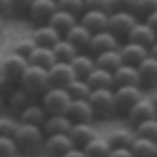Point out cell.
I'll use <instances>...</instances> for the list:
<instances>
[{"label": "cell", "instance_id": "f1b7e54d", "mask_svg": "<svg viewBox=\"0 0 157 157\" xmlns=\"http://www.w3.org/2000/svg\"><path fill=\"white\" fill-rule=\"evenodd\" d=\"M84 80H86V84L90 86V90H97V88H109V90H113V78L105 69H97L94 67Z\"/></svg>", "mask_w": 157, "mask_h": 157}, {"label": "cell", "instance_id": "7dc6e473", "mask_svg": "<svg viewBox=\"0 0 157 157\" xmlns=\"http://www.w3.org/2000/svg\"><path fill=\"white\" fill-rule=\"evenodd\" d=\"M63 157H86V155H84V151H82V149H78V147H71V149H69V151H67V153H65Z\"/></svg>", "mask_w": 157, "mask_h": 157}, {"label": "cell", "instance_id": "9c48e42d", "mask_svg": "<svg viewBox=\"0 0 157 157\" xmlns=\"http://www.w3.org/2000/svg\"><path fill=\"white\" fill-rule=\"evenodd\" d=\"M65 115L69 117L71 124H92L94 121L92 107H90V103L86 98H71Z\"/></svg>", "mask_w": 157, "mask_h": 157}, {"label": "cell", "instance_id": "7402d4cb", "mask_svg": "<svg viewBox=\"0 0 157 157\" xmlns=\"http://www.w3.org/2000/svg\"><path fill=\"white\" fill-rule=\"evenodd\" d=\"M32 40H34L36 46L52 48V46L61 40V36L50 27V25H36V29H34V34H32Z\"/></svg>", "mask_w": 157, "mask_h": 157}, {"label": "cell", "instance_id": "f6af8a7d", "mask_svg": "<svg viewBox=\"0 0 157 157\" xmlns=\"http://www.w3.org/2000/svg\"><path fill=\"white\" fill-rule=\"evenodd\" d=\"M13 90H15V84H13V82H9L6 78H2V75H0V97L6 98Z\"/></svg>", "mask_w": 157, "mask_h": 157}, {"label": "cell", "instance_id": "30bf717a", "mask_svg": "<svg viewBox=\"0 0 157 157\" xmlns=\"http://www.w3.org/2000/svg\"><path fill=\"white\" fill-rule=\"evenodd\" d=\"M25 67H27V59L13 52V55H9V57L2 59V63H0V75L6 78L13 84H17L19 78H21V73L25 71Z\"/></svg>", "mask_w": 157, "mask_h": 157}, {"label": "cell", "instance_id": "d590c367", "mask_svg": "<svg viewBox=\"0 0 157 157\" xmlns=\"http://www.w3.org/2000/svg\"><path fill=\"white\" fill-rule=\"evenodd\" d=\"M134 134H130L128 130H113V132L107 136L109 147H130Z\"/></svg>", "mask_w": 157, "mask_h": 157}, {"label": "cell", "instance_id": "4316f807", "mask_svg": "<svg viewBox=\"0 0 157 157\" xmlns=\"http://www.w3.org/2000/svg\"><path fill=\"white\" fill-rule=\"evenodd\" d=\"M25 59H27V65L48 69L50 65L55 63V55H52V50H50V48H44V46H34V50H32Z\"/></svg>", "mask_w": 157, "mask_h": 157}, {"label": "cell", "instance_id": "cb8c5ba5", "mask_svg": "<svg viewBox=\"0 0 157 157\" xmlns=\"http://www.w3.org/2000/svg\"><path fill=\"white\" fill-rule=\"evenodd\" d=\"M111 78H113V88H120V86H138L136 67H132V65H124L121 63L120 67L111 73Z\"/></svg>", "mask_w": 157, "mask_h": 157}, {"label": "cell", "instance_id": "5b68a950", "mask_svg": "<svg viewBox=\"0 0 157 157\" xmlns=\"http://www.w3.org/2000/svg\"><path fill=\"white\" fill-rule=\"evenodd\" d=\"M136 21L138 19L128 11H111L107 15V32L113 34L117 40H121V38L126 40V36L130 34V29L136 25Z\"/></svg>", "mask_w": 157, "mask_h": 157}, {"label": "cell", "instance_id": "ac0fdd59", "mask_svg": "<svg viewBox=\"0 0 157 157\" xmlns=\"http://www.w3.org/2000/svg\"><path fill=\"white\" fill-rule=\"evenodd\" d=\"M67 136H69V140H71L73 147L82 149L88 140H92V138L97 136V130L92 128V124H71Z\"/></svg>", "mask_w": 157, "mask_h": 157}, {"label": "cell", "instance_id": "8992f818", "mask_svg": "<svg viewBox=\"0 0 157 157\" xmlns=\"http://www.w3.org/2000/svg\"><path fill=\"white\" fill-rule=\"evenodd\" d=\"M140 97H145L140 86H120V88H113L115 115H124V117H126V113L132 109V105Z\"/></svg>", "mask_w": 157, "mask_h": 157}, {"label": "cell", "instance_id": "603a6c76", "mask_svg": "<svg viewBox=\"0 0 157 157\" xmlns=\"http://www.w3.org/2000/svg\"><path fill=\"white\" fill-rule=\"evenodd\" d=\"M75 23H78V17H73L71 13H65V11H61V9H57V11L52 13V17L48 19L46 25H50V27L63 38V34H65L69 27H73Z\"/></svg>", "mask_w": 157, "mask_h": 157}, {"label": "cell", "instance_id": "3957f363", "mask_svg": "<svg viewBox=\"0 0 157 157\" xmlns=\"http://www.w3.org/2000/svg\"><path fill=\"white\" fill-rule=\"evenodd\" d=\"M69 94L65 88H55L50 86L48 90L40 97V107L44 109L46 115H65V111L69 107Z\"/></svg>", "mask_w": 157, "mask_h": 157}, {"label": "cell", "instance_id": "ba28073f", "mask_svg": "<svg viewBox=\"0 0 157 157\" xmlns=\"http://www.w3.org/2000/svg\"><path fill=\"white\" fill-rule=\"evenodd\" d=\"M117 48H120V40L113 36V34H109L107 29L92 34L88 46H86L88 55H92V57H97L101 52H107V50H117Z\"/></svg>", "mask_w": 157, "mask_h": 157}, {"label": "cell", "instance_id": "2e32d148", "mask_svg": "<svg viewBox=\"0 0 157 157\" xmlns=\"http://www.w3.org/2000/svg\"><path fill=\"white\" fill-rule=\"evenodd\" d=\"M136 75H138V86L140 88H155L157 82V59L147 57L143 63L136 65Z\"/></svg>", "mask_w": 157, "mask_h": 157}, {"label": "cell", "instance_id": "d6a6232c", "mask_svg": "<svg viewBox=\"0 0 157 157\" xmlns=\"http://www.w3.org/2000/svg\"><path fill=\"white\" fill-rule=\"evenodd\" d=\"M65 90H67L69 98H88V94H90V86L86 84V80H82V78H73Z\"/></svg>", "mask_w": 157, "mask_h": 157}, {"label": "cell", "instance_id": "4fadbf2b", "mask_svg": "<svg viewBox=\"0 0 157 157\" xmlns=\"http://www.w3.org/2000/svg\"><path fill=\"white\" fill-rule=\"evenodd\" d=\"M46 73H48V84L55 88H67V84L75 78L71 71V65L63 63V61H55L46 69Z\"/></svg>", "mask_w": 157, "mask_h": 157}, {"label": "cell", "instance_id": "6da1fadb", "mask_svg": "<svg viewBox=\"0 0 157 157\" xmlns=\"http://www.w3.org/2000/svg\"><path fill=\"white\" fill-rule=\"evenodd\" d=\"M13 143L17 149V155L23 157H36L42 153L44 145V132L40 126H29V124H17L13 132Z\"/></svg>", "mask_w": 157, "mask_h": 157}, {"label": "cell", "instance_id": "681fc988", "mask_svg": "<svg viewBox=\"0 0 157 157\" xmlns=\"http://www.w3.org/2000/svg\"><path fill=\"white\" fill-rule=\"evenodd\" d=\"M0 113H4V98L0 97Z\"/></svg>", "mask_w": 157, "mask_h": 157}, {"label": "cell", "instance_id": "4dcf8cb0", "mask_svg": "<svg viewBox=\"0 0 157 157\" xmlns=\"http://www.w3.org/2000/svg\"><path fill=\"white\" fill-rule=\"evenodd\" d=\"M109 143L107 138H103V136H94L92 140H88L84 147H82V151H84L86 157H107L109 153Z\"/></svg>", "mask_w": 157, "mask_h": 157}, {"label": "cell", "instance_id": "60d3db41", "mask_svg": "<svg viewBox=\"0 0 157 157\" xmlns=\"http://www.w3.org/2000/svg\"><path fill=\"white\" fill-rule=\"evenodd\" d=\"M0 157H19L11 136H0Z\"/></svg>", "mask_w": 157, "mask_h": 157}, {"label": "cell", "instance_id": "ee69618b", "mask_svg": "<svg viewBox=\"0 0 157 157\" xmlns=\"http://www.w3.org/2000/svg\"><path fill=\"white\" fill-rule=\"evenodd\" d=\"M107 157H134V155H132V151H130L128 147H111Z\"/></svg>", "mask_w": 157, "mask_h": 157}, {"label": "cell", "instance_id": "e0dca14e", "mask_svg": "<svg viewBox=\"0 0 157 157\" xmlns=\"http://www.w3.org/2000/svg\"><path fill=\"white\" fill-rule=\"evenodd\" d=\"M78 23L84 25L90 34H97V32H103L107 29V13L101 11H88L86 9L80 17H78Z\"/></svg>", "mask_w": 157, "mask_h": 157}, {"label": "cell", "instance_id": "b9f144b4", "mask_svg": "<svg viewBox=\"0 0 157 157\" xmlns=\"http://www.w3.org/2000/svg\"><path fill=\"white\" fill-rule=\"evenodd\" d=\"M34 46H36V44H34V40H32V38H29V40H21V42H17V44H15L13 52H15V55H19V57H27V55L34 50Z\"/></svg>", "mask_w": 157, "mask_h": 157}, {"label": "cell", "instance_id": "bcb514c9", "mask_svg": "<svg viewBox=\"0 0 157 157\" xmlns=\"http://www.w3.org/2000/svg\"><path fill=\"white\" fill-rule=\"evenodd\" d=\"M143 23L149 25L151 29H155V32H157V11H155V13H151V15H147L145 19H143Z\"/></svg>", "mask_w": 157, "mask_h": 157}, {"label": "cell", "instance_id": "d4e9b609", "mask_svg": "<svg viewBox=\"0 0 157 157\" xmlns=\"http://www.w3.org/2000/svg\"><path fill=\"white\" fill-rule=\"evenodd\" d=\"M69 65H71L73 75L84 80L86 75L94 69V57H92V55H88V52H78V55L69 61Z\"/></svg>", "mask_w": 157, "mask_h": 157}, {"label": "cell", "instance_id": "8d00e7d4", "mask_svg": "<svg viewBox=\"0 0 157 157\" xmlns=\"http://www.w3.org/2000/svg\"><path fill=\"white\" fill-rule=\"evenodd\" d=\"M57 9H61L65 13H71L73 17H80L86 11L84 0H57Z\"/></svg>", "mask_w": 157, "mask_h": 157}, {"label": "cell", "instance_id": "83f0119b", "mask_svg": "<svg viewBox=\"0 0 157 157\" xmlns=\"http://www.w3.org/2000/svg\"><path fill=\"white\" fill-rule=\"evenodd\" d=\"M134 157H155L157 155V143L151 138H140V136H134L130 147Z\"/></svg>", "mask_w": 157, "mask_h": 157}, {"label": "cell", "instance_id": "484cf974", "mask_svg": "<svg viewBox=\"0 0 157 157\" xmlns=\"http://www.w3.org/2000/svg\"><path fill=\"white\" fill-rule=\"evenodd\" d=\"M19 124H29V126H42L44 124V120L48 117L46 113H44V109L40 107V103H32L29 107H25L19 115Z\"/></svg>", "mask_w": 157, "mask_h": 157}, {"label": "cell", "instance_id": "836d02e7", "mask_svg": "<svg viewBox=\"0 0 157 157\" xmlns=\"http://www.w3.org/2000/svg\"><path fill=\"white\" fill-rule=\"evenodd\" d=\"M157 11V0H136L132 6V15L140 21V19H145L147 15H151V13Z\"/></svg>", "mask_w": 157, "mask_h": 157}, {"label": "cell", "instance_id": "7c38bea8", "mask_svg": "<svg viewBox=\"0 0 157 157\" xmlns=\"http://www.w3.org/2000/svg\"><path fill=\"white\" fill-rule=\"evenodd\" d=\"M71 140L67 134H52L44 136V145H42V155L44 157H63L71 149Z\"/></svg>", "mask_w": 157, "mask_h": 157}, {"label": "cell", "instance_id": "8fae6325", "mask_svg": "<svg viewBox=\"0 0 157 157\" xmlns=\"http://www.w3.org/2000/svg\"><path fill=\"white\" fill-rule=\"evenodd\" d=\"M55 11H57V0H34L27 11V19L34 25H46Z\"/></svg>", "mask_w": 157, "mask_h": 157}, {"label": "cell", "instance_id": "e575fe53", "mask_svg": "<svg viewBox=\"0 0 157 157\" xmlns=\"http://www.w3.org/2000/svg\"><path fill=\"white\" fill-rule=\"evenodd\" d=\"M134 136L155 140V136H157V121L155 120H145V121H140V124H136V126H134Z\"/></svg>", "mask_w": 157, "mask_h": 157}, {"label": "cell", "instance_id": "9a60e30c", "mask_svg": "<svg viewBox=\"0 0 157 157\" xmlns=\"http://www.w3.org/2000/svg\"><path fill=\"white\" fill-rule=\"evenodd\" d=\"M126 40L128 42H134V44H140L145 48H153L155 46V40H157V32L151 29L149 25H145L143 21H136V25L130 29V34L126 36Z\"/></svg>", "mask_w": 157, "mask_h": 157}, {"label": "cell", "instance_id": "277c9868", "mask_svg": "<svg viewBox=\"0 0 157 157\" xmlns=\"http://www.w3.org/2000/svg\"><path fill=\"white\" fill-rule=\"evenodd\" d=\"M86 101L90 103L94 117H111V115H115L113 90H109V88H97V90H90V94H88Z\"/></svg>", "mask_w": 157, "mask_h": 157}, {"label": "cell", "instance_id": "c3c4849f", "mask_svg": "<svg viewBox=\"0 0 157 157\" xmlns=\"http://www.w3.org/2000/svg\"><path fill=\"white\" fill-rule=\"evenodd\" d=\"M0 15L4 17V15H11L9 13V0H0Z\"/></svg>", "mask_w": 157, "mask_h": 157}, {"label": "cell", "instance_id": "ffe728a7", "mask_svg": "<svg viewBox=\"0 0 157 157\" xmlns=\"http://www.w3.org/2000/svg\"><path fill=\"white\" fill-rule=\"evenodd\" d=\"M90 32L86 29L84 25H80V23H75L73 27H69L65 34H63V40H67L71 46H75V48L80 50H86V46H88V42H90Z\"/></svg>", "mask_w": 157, "mask_h": 157}, {"label": "cell", "instance_id": "7a4b0ae2", "mask_svg": "<svg viewBox=\"0 0 157 157\" xmlns=\"http://www.w3.org/2000/svg\"><path fill=\"white\" fill-rule=\"evenodd\" d=\"M17 84H19V88L25 90L32 98H40L50 88L46 69L34 67V65H27V67H25V71L21 73V78H19Z\"/></svg>", "mask_w": 157, "mask_h": 157}, {"label": "cell", "instance_id": "52a82bcc", "mask_svg": "<svg viewBox=\"0 0 157 157\" xmlns=\"http://www.w3.org/2000/svg\"><path fill=\"white\" fill-rule=\"evenodd\" d=\"M155 101L149 97H140L136 103L132 105V109L126 113V120L130 126H136L145 120H155Z\"/></svg>", "mask_w": 157, "mask_h": 157}, {"label": "cell", "instance_id": "f907efd6", "mask_svg": "<svg viewBox=\"0 0 157 157\" xmlns=\"http://www.w3.org/2000/svg\"><path fill=\"white\" fill-rule=\"evenodd\" d=\"M2 27H4V17L0 15V32H2Z\"/></svg>", "mask_w": 157, "mask_h": 157}, {"label": "cell", "instance_id": "d6986e66", "mask_svg": "<svg viewBox=\"0 0 157 157\" xmlns=\"http://www.w3.org/2000/svg\"><path fill=\"white\" fill-rule=\"evenodd\" d=\"M32 103H34V98L29 97L25 90H21V88H17V86H15V90H13L11 94L6 97V101H4V107L11 111V115L17 117V115H19L25 107H29Z\"/></svg>", "mask_w": 157, "mask_h": 157}, {"label": "cell", "instance_id": "f35d334b", "mask_svg": "<svg viewBox=\"0 0 157 157\" xmlns=\"http://www.w3.org/2000/svg\"><path fill=\"white\" fill-rule=\"evenodd\" d=\"M34 0H9V13L13 17H27V11Z\"/></svg>", "mask_w": 157, "mask_h": 157}, {"label": "cell", "instance_id": "ab89813d", "mask_svg": "<svg viewBox=\"0 0 157 157\" xmlns=\"http://www.w3.org/2000/svg\"><path fill=\"white\" fill-rule=\"evenodd\" d=\"M84 6L88 11H101V13H107V15L113 11L111 0H84Z\"/></svg>", "mask_w": 157, "mask_h": 157}, {"label": "cell", "instance_id": "44dd1931", "mask_svg": "<svg viewBox=\"0 0 157 157\" xmlns=\"http://www.w3.org/2000/svg\"><path fill=\"white\" fill-rule=\"evenodd\" d=\"M44 136H52V134H67L71 128V121L67 115H48L44 124L40 126Z\"/></svg>", "mask_w": 157, "mask_h": 157}, {"label": "cell", "instance_id": "f546056e", "mask_svg": "<svg viewBox=\"0 0 157 157\" xmlns=\"http://www.w3.org/2000/svg\"><path fill=\"white\" fill-rule=\"evenodd\" d=\"M120 65H121V57L117 50H107V52H101V55L94 57V67L97 69H105V71L113 73Z\"/></svg>", "mask_w": 157, "mask_h": 157}, {"label": "cell", "instance_id": "5bb4252c", "mask_svg": "<svg viewBox=\"0 0 157 157\" xmlns=\"http://www.w3.org/2000/svg\"><path fill=\"white\" fill-rule=\"evenodd\" d=\"M117 52L121 57V63L124 65H132V67H136L138 63H143L149 57V48L140 46V44H134V42H128V40L124 44H120Z\"/></svg>", "mask_w": 157, "mask_h": 157}, {"label": "cell", "instance_id": "1f68e13d", "mask_svg": "<svg viewBox=\"0 0 157 157\" xmlns=\"http://www.w3.org/2000/svg\"><path fill=\"white\" fill-rule=\"evenodd\" d=\"M50 50H52V55H55V61H63V63H69V61L80 52L75 46H71V44H69L67 40H63V38H61Z\"/></svg>", "mask_w": 157, "mask_h": 157}, {"label": "cell", "instance_id": "74e56055", "mask_svg": "<svg viewBox=\"0 0 157 157\" xmlns=\"http://www.w3.org/2000/svg\"><path fill=\"white\" fill-rule=\"evenodd\" d=\"M17 117L11 113H0V136H13L15 128H17Z\"/></svg>", "mask_w": 157, "mask_h": 157}, {"label": "cell", "instance_id": "7bdbcfd3", "mask_svg": "<svg viewBox=\"0 0 157 157\" xmlns=\"http://www.w3.org/2000/svg\"><path fill=\"white\" fill-rule=\"evenodd\" d=\"M134 2H136V0H111L113 11H128V13H132Z\"/></svg>", "mask_w": 157, "mask_h": 157}]
</instances>
